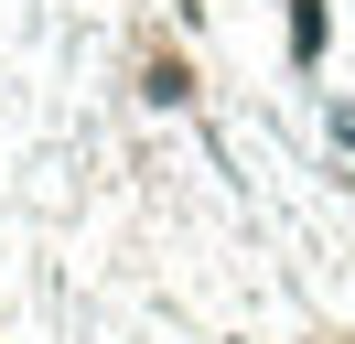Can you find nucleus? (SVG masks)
Returning a JSON list of instances; mask_svg holds the SVG:
<instances>
[{
  "label": "nucleus",
  "mask_w": 355,
  "mask_h": 344,
  "mask_svg": "<svg viewBox=\"0 0 355 344\" xmlns=\"http://www.w3.org/2000/svg\"><path fill=\"white\" fill-rule=\"evenodd\" d=\"M140 108H194V64H183L173 43H151V54H140Z\"/></svg>",
  "instance_id": "nucleus-1"
},
{
  "label": "nucleus",
  "mask_w": 355,
  "mask_h": 344,
  "mask_svg": "<svg viewBox=\"0 0 355 344\" xmlns=\"http://www.w3.org/2000/svg\"><path fill=\"white\" fill-rule=\"evenodd\" d=\"M323 129H334V162H345V183H355V108H334Z\"/></svg>",
  "instance_id": "nucleus-2"
}]
</instances>
